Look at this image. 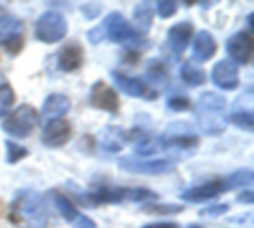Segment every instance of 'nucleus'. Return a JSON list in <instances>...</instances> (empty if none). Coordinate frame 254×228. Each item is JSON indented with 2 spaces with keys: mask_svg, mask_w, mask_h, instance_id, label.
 Here are the masks:
<instances>
[{
  "mask_svg": "<svg viewBox=\"0 0 254 228\" xmlns=\"http://www.w3.org/2000/svg\"><path fill=\"white\" fill-rule=\"evenodd\" d=\"M195 119L199 129L210 137L226 129V99L216 92H204L195 104Z\"/></svg>",
  "mask_w": 254,
  "mask_h": 228,
  "instance_id": "1",
  "label": "nucleus"
},
{
  "mask_svg": "<svg viewBox=\"0 0 254 228\" xmlns=\"http://www.w3.org/2000/svg\"><path fill=\"white\" fill-rule=\"evenodd\" d=\"M159 145L170 156L176 159H186L196 151L199 138L190 125L179 122L165 128L164 134L159 137Z\"/></svg>",
  "mask_w": 254,
  "mask_h": 228,
  "instance_id": "2",
  "label": "nucleus"
},
{
  "mask_svg": "<svg viewBox=\"0 0 254 228\" xmlns=\"http://www.w3.org/2000/svg\"><path fill=\"white\" fill-rule=\"evenodd\" d=\"M10 217L19 228H46V208L34 191H21L15 197Z\"/></svg>",
  "mask_w": 254,
  "mask_h": 228,
  "instance_id": "3",
  "label": "nucleus"
},
{
  "mask_svg": "<svg viewBox=\"0 0 254 228\" xmlns=\"http://www.w3.org/2000/svg\"><path fill=\"white\" fill-rule=\"evenodd\" d=\"M83 206H97L101 203L121 202H155L158 194L147 188H121V187H100L94 193L79 196Z\"/></svg>",
  "mask_w": 254,
  "mask_h": 228,
  "instance_id": "4",
  "label": "nucleus"
},
{
  "mask_svg": "<svg viewBox=\"0 0 254 228\" xmlns=\"http://www.w3.org/2000/svg\"><path fill=\"white\" fill-rule=\"evenodd\" d=\"M100 28L104 37L129 49H141L146 45L143 36L138 34L119 12L109 13Z\"/></svg>",
  "mask_w": 254,
  "mask_h": 228,
  "instance_id": "5",
  "label": "nucleus"
},
{
  "mask_svg": "<svg viewBox=\"0 0 254 228\" xmlns=\"http://www.w3.org/2000/svg\"><path fill=\"white\" fill-rule=\"evenodd\" d=\"M36 123H37V111L31 105L22 104L4 119L1 128L7 135L22 139L31 134Z\"/></svg>",
  "mask_w": 254,
  "mask_h": 228,
  "instance_id": "6",
  "label": "nucleus"
},
{
  "mask_svg": "<svg viewBox=\"0 0 254 228\" xmlns=\"http://www.w3.org/2000/svg\"><path fill=\"white\" fill-rule=\"evenodd\" d=\"M34 33L43 43H57L64 39L67 33V22L60 12L48 10L36 21Z\"/></svg>",
  "mask_w": 254,
  "mask_h": 228,
  "instance_id": "7",
  "label": "nucleus"
},
{
  "mask_svg": "<svg viewBox=\"0 0 254 228\" xmlns=\"http://www.w3.org/2000/svg\"><path fill=\"white\" fill-rule=\"evenodd\" d=\"M121 169L128 171L131 174H141V175H162V174H168L174 169L173 163L170 160L165 159H159V160H138L134 157H121L118 160Z\"/></svg>",
  "mask_w": 254,
  "mask_h": 228,
  "instance_id": "8",
  "label": "nucleus"
},
{
  "mask_svg": "<svg viewBox=\"0 0 254 228\" xmlns=\"http://www.w3.org/2000/svg\"><path fill=\"white\" fill-rule=\"evenodd\" d=\"M112 79L115 82V85L128 96H134V98H141V99H156L158 92L153 91L147 83H144L143 80L137 79V77H129L127 74H122L119 71H112Z\"/></svg>",
  "mask_w": 254,
  "mask_h": 228,
  "instance_id": "9",
  "label": "nucleus"
},
{
  "mask_svg": "<svg viewBox=\"0 0 254 228\" xmlns=\"http://www.w3.org/2000/svg\"><path fill=\"white\" fill-rule=\"evenodd\" d=\"M89 104L97 110L116 114L119 111V98L116 92L104 82H95L89 91Z\"/></svg>",
  "mask_w": 254,
  "mask_h": 228,
  "instance_id": "10",
  "label": "nucleus"
},
{
  "mask_svg": "<svg viewBox=\"0 0 254 228\" xmlns=\"http://www.w3.org/2000/svg\"><path fill=\"white\" fill-rule=\"evenodd\" d=\"M226 50L238 64H249L253 55V39L246 31H238L226 42Z\"/></svg>",
  "mask_w": 254,
  "mask_h": 228,
  "instance_id": "11",
  "label": "nucleus"
},
{
  "mask_svg": "<svg viewBox=\"0 0 254 228\" xmlns=\"http://www.w3.org/2000/svg\"><path fill=\"white\" fill-rule=\"evenodd\" d=\"M211 79L217 88L223 91H234L240 85L238 67L229 59H222L213 67Z\"/></svg>",
  "mask_w": 254,
  "mask_h": 228,
  "instance_id": "12",
  "label": "nucleus"
},
{
  "mask_svg": "<svg viewBox=\"0 0 254 228\" xmlns=\"http://www.w3.org/2000/svg\"><path fill=\"white\" fill-rule=\"evenodd\" d=\"M70 137H71V128H70L68 122L63 120V119H55V120H51L43 128L42 142L46 147L58 148V147H63L64 144H67Z\"/></svg>",
  "mask_w": 254,
  "mask_h": 228,
  "instance_id": "13",
  "label": "nucleus"
},
{
  "mask_svg": "<svg viewBox=\"0 0 254 228\" xmlns=\"http://www.w3.org/2000/svg\"><path fill=\"white\" fill-rule=\"evenodd\" d=\"M192 36H193L192 24H189V22H177L176 25H173L167 33V43H168L171 52L176 56H180L186 50Z\"/></svg>",
  "mask_w": 254,
  "mask_h": 228,
  "instance_id": "14",
  "label": "nucleus"
},
{
  "mask_svg": "<svg viewBox=\"0 0 254 228\" xmlns=\"http://www.w3.org/2000/svg\"><path fill=\"white\" fill-rule=\"evenodd\" d=\"M223 191H226V190H225L222 181H211V182H207V184H202L198 187H192V188L183 191L180 194V199L190 202V203H202V202L217 197Z\"/></svg>",
  "mask_w": 254,
  "mask_h": 228,
  "instance_id": "15",
  "label": "nucleus"
},
{
  "mask_svg": "<svg viewBox=\"0 0 254 228\" xmlns=\"http://www.w3.org/2000/svg\"><path fill=\"white\" fill-rule=\"evenodd\" d=\"M57 59H58V67L63 71L71 73V71H76L77 68H80L82 62H83V50L79 45L68 43L60 49Z\"/></svg>",
  "mask_w": 254,
  "mask_h": 228,
  "instance_id": "16",
  "label": "nucleus"
},
{
  "mask_svg": "<svg viewBox=\"0 0 254 228\" xmlns=\"http://www.w3.org/2000/svg\"><path fill=\"white\" fill-rule=\"evenodd\" d=\"M217 45L214 37L208 31H198L193 40V58L199 62L208 61L214 56Z\"/></svg>",
  "mask_w": 254,
  "mask_h": 228,
  "instance_id": "17",
  "label": "nucleus"
},
{
  "mask_svg": "<svg viewBox=\"0 0 254 228\" xmlns=\"http://www.w3.org/2000/svg\"><path fill=\"white\" fill-rule=\"evenodd\" d=\"M70 99L63 95V93H52L49 95L45 101H43V105H42V116L46 117V119H60L63 117L64 114L68 113L70 110Z\"/></svg>",
  "mask_w": 254,
  "mask_h": 228,
  "instance_id": "18",
  "label": "nucleus"
},
{
  "mask_svg": "<svg viewBox=\"0 0 254 228\" xmlns=\"http://www.w3.org/2000/svg\"><path fill=\"white\" fill-rule=\"evenodd\" d=\"M22 33L21 22L12 15H1L0 16V45L9 46L15 43Z\"/></svg>",
  "mask_w": 254,
  "mask_h": 228,
  "instance_id": "19",
  "label": "nucleus"
},
{
  "mask_svg": "<svg viewBox=\"0 0 254 228\" xmlns=\"http://www.w3.org/2000/svg\"><path fill=\"white\" fill-rule=\"evenodd\" d=\"M125 139H127V135L124 134V131L121 128H115V126H110V128H106L101 134H100V147L104 150V151H112V153H116V151H121L124 148V144H125Z\"/></svg>",
  "mask_w": 254,
  "mask_h": 228,
  "instance_id": "20",
  "label": "nucleus"
},
{
  "mask_svg": "<svg viewBox=\"0 0 254 228\" xmlns=\"http://www.w3.org/2000/svg\"><path fill=\"white\" fill-rule=\"evenodd\" d=\"M152 7L149 3L143 1L138 3L134 10H132V19H134V25H135V31L138 34H146L150 27H152Z\"/></svg>",
  "mask_w": 254,
  "mask_h": 228,
  "instance_id": "21",
  "label": "nucleus"
},
{
  "mask_svg": "<svg viewBox=\"0 0 254 228\" xmlns=\"http://www.w3.org/2000/svg\"><path fill=\"white\" fill-rule=\"evenodd\" d=\"M180 77L186 85L195 86V88L202 86L205 83V80H207V76H205L204 70H201L199 67H196V65L190 64V62H186V64L182 65Z\"/></svg>",
  "mask_w": 254,
  "mask_h": 228,
  "instance_id": "22",
  "label": "nucleus"
},
{
  "mask_svg": "<svg viewBox=\"0 0 254 228\" xmlns=\"http://www.w3.org/2000/svg\"><path fill=\"white\" fill-rule=\"evenodd\" d=\"M225 190H231V188H243V187H249L253 182V172L250 169H241L237 171L235 174L229 175L228 178L222 180Z\"/></svg>",
  "mask_w": 254,
  "mask_h": 228,
  "instance_id": "23",
  "label": "nucleus"
},
{
  "mask_svg": "<svg viewBox=\"0 0 254 228\" xmlns=\"http://www.w3.org/2000/svg\"><path fill=\"white\" fill-rule=\"evenodd\" d=\"M146 76L150 82L156 83V85H161L164 82H167L168 79V71H167V67L164 65L162 61L159 59H155L152 58L147 64H146Z\"/></svg>",
  "mask_w": 254,
  "mask_h": 228,
  "instance_id": "24",
  "label": "nucleus"
},
{
  "mask_svg": "<svg viewBox=\"0 0 254 228\" xmlns=\"http://www.w3.org/2000/svg\"><path fill=\"white\" fill-rule=\"evenodd\" d=\"M55 206H57V209L60 211V214H61V217L67 221V223H74L77 218H79V212L76 211V208L73 206V203L67 199V197H64L63 194H55Z\"/></svg>",
  "mask_w": 254,
  "mask_h": 228,
  "instance_id": "25",
  "label": "nucleus"
},
{
  "mask_svg": "<svg viewBox=\"0 0 254 228\" xmlns=\"http://www.w3.org/2000/svg\"><path fill=\"white\" fill-rule=\"evenodd\" d=\"M4 147H6V160L7 163H18L19 160H22L24 157L28 156V150L10 139L4 141Z\"/></svg>",
  "mask_w": 254,
  "mask_h": 228,
  "instance_id": "26",
  "label": "nucleus"
},
{
  "mask_svg": "<svg viewBox=\"0 0 254 228\" xmlns=\"http://www.w3.org/2000/svg\"><path fill=\"white\" fill-rule=\"evenodd\" d=\"M253 91L252 88H249L247 91H244L237 101L232 105V113H253Z\"/></svg>",
  "mask_w": 254,
  "mask_h": 228,
  "instance_id": "27",
  "label": "nucleus"
},
{
  "mask_svg": "<svg viewBox=\"0 0 254 228\" xmlns=\"http://www.w3.org/2000/svg\"><path fill=\"white\" fill-rule=\"evenodd\" d=\"M15 93L7 83H0V117H3L13 105Z\"/></svg>",
  "mask_w": 254,
  "mask_h": 228,
  "instance_id": "28",
  "label": "nucleus"
},
{
  "mask_svg": "<svg viewBox=\"0 0 254 228\" xmlns=\"http://www.w3.org/2000/svg\"><path fill=\"white\" fill-rule=\"evenodd\" d=\"M231 122L243 131H253V113H231Z\"/></svg>",
  "mask_w": 254,
  "mask_h": 228,
  "instance_id": "29",
  "label": "nucleus"
},
{
  "mask_svg": "<svg viewBox=\"0 0 254 228\" xmlns=\"http://www.w3.org/2000/svg\"><path fill=\"white\" fill-rule=\"evenodd\" d=\"M144 211L152 212V214H159V215H170V214L182 212L183 208L179 205H147Z\"/></svg>",
  "mask_w": 254,
  "mask_h": 228,
  "instance_id": "30",
  "label": "nucleus"
},
{
  "mask_svg": "<svg viewBox=\"0 0 254 228\" xmlns=\"http://www.w3.org/2000/svg\"><path fill=\"white\" fill-rule=\"evenodd\" d=\"M177 3L171 0H161L156 3V12L161 18H170L176 13Z\"/></svg>",
  "mask_w": 254,
  "mask_h": 228,
  "instance_id": "31",
  "label": "nucleus"
},
{
  "mask_svg": "<svg viewBox=\"0 0 254 228\" xmlns=\"http://www.w3.org/2000/svg\"><path fill=\"white\" fill-rule=\"evenodd\" d=\"M190 107V102L188 98L182 95H174L168 99V108L174 111H186Z\"/></svg>",
  "mask_w": 254,
  "mask_h": 228,
  "instance_id": "32",
  "label": "nucleus"
},
{
  "mask_svg": "<svg viewBox=\"0 0 254 228\" xmlns=\"http://www.w3.org/2000/svg\"><path fill=\"white\" fill-rule=\"evenodd\" d=\"M228 211H229V206H228V205H223V203H220V205H213V206H208V208L202 209L199 214H201L202 217H211V218H216V217H220V215L226 214Z\"/></svg>",
  "mask_w": 254,
  "mask_h": 228,
  "instance_id": "33",
  "label": "nucleus"
},
{
  "mask_svg": "<svg viewBox=\"0 0 254 228\" xmlns=\"http://www.w3.org/2000/svg\"><path fill=\"white\" fill-rule=\"evenodd\" d=\"M86 37H88V40H89L92 45H97V43H100V42L104 39V34H103V31H101V28H100V25H98V27L91 28V30L86 33Z\"/></svg>",
  "mask_w": 254,
  "mask_h": 228,
  "instance_id": "34",
  "label": "nucleus"
},
{
  "mask_svg": "<svg viewBox=\"0 0 254 228\" xmlns=\"http://www.w3.org/2000/svg\"><path fill=\"white\" fill-rule=\"evenodd\" d=\"M73 227L74 228H95V223L85 217V215H79V218L73 223Z\"/></svg>",
  "mask_w": 254,
  "mask_h": 228,
  "instance_id": "35",
  "label": "nucleus"
},
{
  "mask_svg": "<svg viewBox=\"0 0 254 228\" xmlns=\"http://www.w3.org/2000/svg\"><path fill=\"white\" fill-rule=\"evenodd\" d=\"M237 202L238 203H246V205H252L254 202L253 191L252 190H244L238 197H237Z\"/></svg>",
  "mask_w": 254,
  "mask_h": 228,
  "instance_id": "36",
  "label": "nucleus"
},
{
  "mask_svg": "<svg viewBox=\"0 0 254 228\" xmlns=\"http://www.w3.org/2000/svg\"><path fill=\"white\" fill-rule=\"evenodd\" d=\"M141 228H180L177 224H173V223H156V224H147V226H143Z\"/></svg>",
  "mask_w": 254,
  "mask_h": 228,
  "instance_id": "37",
  "label": "nucleus"
},
{
  "mask_svg": "<svg viewBox=\"0 0 254 228\" xmlns=\"http://www.w3.org/2000/svg\"><path fill=\"white\" fill-rule=\"evenodd\" d=\"M189 228H201V227H199V226H190Z\"/></svg>",
  "mask_w": 254,
  "mask_h": 228,
  "instance_id": "38",
  "label": "nucleus"
}]
</instances>
